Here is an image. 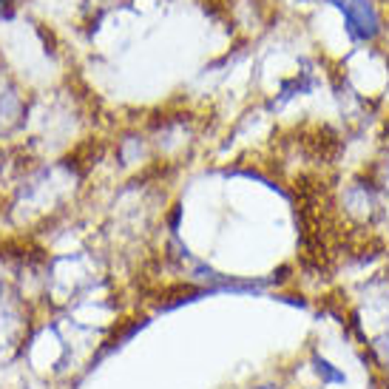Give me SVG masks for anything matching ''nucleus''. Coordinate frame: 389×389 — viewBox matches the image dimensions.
Returning <instances> with one entry per match:
<instances>
[{
    "instance_id": "nucleus-1",
    "label": "nucleus",
    "mask_w": 389,
    "mask_h": 389,
    "mask_svg": "<svg viewBox=\"0 0 389 389\" xmlns=\"http://www.w3.org/2000/svg\"><path fill=\"white\" fill-rule=\"evenodd\" d=\"M313 366V372H315V378L321 381V386H335V383H347V375L335 366V364H330L324 355H313V361H310Z\"/></svg>"
}]
</instances>
